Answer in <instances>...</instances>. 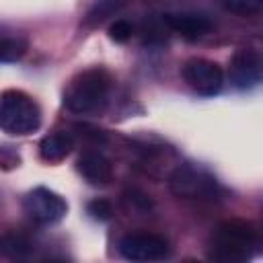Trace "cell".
Here are the masks:
<instances>
[{
  "label": "cell",
  "instance_id": "obj_2",
  "mask_svg": "<svg viewBox=\"0 0 263 263\" xmlns=\"http://www.w3.org/2000/svg\"><path fill=\"white\" fill-rule=\"evenodd\" d=\"M111 86L113 78L105 68H88L70 80L64 92V105L78 115L99 113L109 103Z\"/></svg>",
  "mask_w": 263,
  "mask_h": 263
},
{
  "label": "cell",
  "instance_id": "obj_5",
  "mask_svg": "<svg viewBox=\"0 0 263 263\" xmlns=\"http://www.w3.org/2000/svg\"><path fill=\"white\" fill-rule=\"evenodd\" d=\"M119 253L127 261L152 263L171 257L168 240L154 232H132L119 240Z\"/></svg>",
  "mask_w": 263,
  "mask_h": 263
},
{
  "label": "cell",
  "instance_id": "obj_3",
  "mask_svg": "<svg viewBox=\"0 0 263 263\" xmlns=\"http://www.w3.org/2000/svg\"><path fill=\"white\" fill-rule=\"evenodd\" d=\"M41 125V109L37 101L18 88L0 95V129L10 136H29Z\"/></svg>",
  "mask_w": 263,
  "mask_h": 263
},
{
  "label": "cell",
  "instance_id": "obj_10",
  "mask_svg": "<svg viewBox=\"0 0 263 263\" xmlns=\"http://www.w3.org/2000/svg\"><path fill=\"white\" fill-rule=\"evenodd\" d=\"M78 173L90 185H107L113 179V164L101 152H84L76 162Z\"/></svg>",
  "mask_w": 263,
  "mask_h": 263
},
{
  "label": "cell",
  "instance_id": "obj_7",
  "mask_svg": "<svg viewBox=\"0 0 263 263\" xmlns=\"http://www.w3.org/2000/svg\"><path fill=\"white\" fill-rule=\"evenodd\" d=\"M183 78L201 97H214L224 86V72L222 68L205 58H193L183 66Z\"/></svg>",
  "mask_w": 263,
  "mask_h": 263
},
{
  "label": "cell",
  "instance_id": "obj_13",
  "mask_svg": "<svg viewBox=\"0 0 263 263\" xmlns=\"http://www.w3.org/2000/svg\"><path fill=\"white\" fill-rule=\"evenodd\" d=\"M27 51V39L18 33L0 31V62H14Z\"/></svg>",
  "mask_w": 263,
  "mask_h": 263
},
{
  "label": "cell",
  "instance_id": "obj_18",
  "mask_svg": "<svg viewBox=\"0 0 263 263\" xmlns=\"http://www.w3.org/2000/svg\"><path fill=\"white\" fill-rule=\"evenodd\" d=\"M125 201L132 205V208H136V210H140V212H146L148 208H150V197L146 195V193H142V191H138V189H132L129 193H127V197H125Z\"/></svg>",
  "mask_w": 263,
  "mask_h": 263
},
{
  "label": "cell",
  "instance_id": "obj_9",
  "mask_svg": "<svg viewBox=\"0 0 263 263\" xmlns=\"http://www.w3.org/2000/svg\"><path fill=\"white\" fill-rule=\"evenodd\" d=\"M162 23L166 29H171L173 33H177L189 41H195L212 31V21L205 14L189 12V10L166 12V14H162Z\"/></svg>",
  "mask_w": 263,
  "mask_h": 263
},
{
  "label": "cell",
  "instance_id": "obj_11",
  "mask_svg": "<svg viewBox=\"0 0 263 263\" xmlns=\"http://www.w3.org/2000/svg\"><path fill=\"white\" fill-rule=\"evenodd\" d=\"M72 148H74L72 136L66 132H55V134H49L41 140L39 154L45 162H60L72 152Z\"/></svg>",
  "mask_w": 263,
  "mask_h": 263
},
{
  "label": "cell",
  "instance_id": "obj_8",
  "mask_svg": "<svg viewBox=\"0 0 263 263\" xmlns=\"http://www.w3.org/2000/svg\"><path fill=\"white\" fill-rule=\"evenodd\" d=\"M230 82L240 88V90H249L255 88L261 82V55L257 49L245 47L238 49L232 60H230Z\"/></svg>",
  "mask_w": 263,
  "mask_h": 263
},
{
  "label": "cell",
  "instance_id": "obj_1",
  "mask_svg": "<svg viewBox=\"0 0 263 263\" xmlns=\"http://www.w3.org/2000/svg\"><path fill=\"white\" fill-rule=\"evenodd\" d=\"M259 247V230L245 220H226L216 226L210 238L208 257L220 263H242Z\"/></svg>",
  "mask_w": 263,
  "mask_h": 263
},
{
  "label": "cell",
  "instance_id": "obj_6",
  "mask_svg": "<svg viewBox=\"0 0 263 263\" xmlns=\"http://www.w3.org/2000/svg\"><path fill=\"white\" fill-rule=\"evenodd\" d=\"M23 205H25V212L29 214V218L43 226L60 222L68 212L66 199L47 187H37L33 191H29Z\"/></svg>",
  "mask_w": 263,
  "mask_h": 263
},
{
  "label": "cell",
  "instance_id": "obj_4",
  "mask_svg": "<svg viewBox=\"0 0 263 263\" xmlns=\"http://www.w3.org/2000/svg\"><path fill=\"white\" fill-rule=\"evenodd\" d=\"M168 187L177 197L183 199H216L220 185L205 168L195 164H181L168 177Z\"/></svg>",
  "mask_w": 263,
  "mask_h": 263
},
{
  "label": "cell",
  "instance_id": "obj_16",
  "mask_svg": "<svg viewBox=\"0 0 263 263\" xmlns=\"http://www.w3.org/2000/svg\"><path fill=\"white\" fill-rule=\"evenodd\" d=\"M134 35V25L125 18H117L115 23L109 25V37L117 43H125L127 39H132Z\"/></svg>",
  "mask_w": 263,
  "mask_h": 263
},
{
  "label": "cell",
  "instance_id": "obj_17",
  "mask_svg": "<svg viewBox=\"0 0 263 263\" xmlns=\"http://www.w3.org/2000/svg\"><path fill=\"white\" fill-rule=\"evenodd\" d=\"M86 212L90 214V218L99 220V222H107L113 218V205L107 199H92L86 205Z\"/></svg>",
  "mask_w": 263,
  "mask_h": 263
},
{
  "label": "cell",
  "instance_id": "obj_15",
  "mask_svg": "<svg viewBox=\"0 0 263 263\" xmlns=\"http://www.w3.org/2000/svg\"><path fill=\"white\" fill-rule=\"evenodd\" d=\"M220 4L236 14H253L261 8V0H220Z\"/></svg>",
  "mask_w": 263,
  "mask_h": 263
},
{
  "label": "cell",
  "instance_id": "obj_14",
  "mask_svg": "<svg viewBox=\"0 0 263 263\" xmlns=\"http://www.w3.org/2000/svg\"><path fill=\"white\" fill-rule=\"evenodd\" d=\"M123 4H125V0H97V4L88 12V23H101L103 18H107L115 10H119Z\"/></svg>",
  "mask_w": 263,
  "mask_h": 263
},
{
  "label": "cell",
  "instance_id": "obj_12",
  "mask_svg": "<svg viewBox=\"0 0 263 263\" xmlns=\"http://www.w3.org/2000/svg\"><path fill=\"white\" fill-rule=\"evenodd\" d=\"M33 253L31 240L21 232H6L0 236V255L8 259H27Z\"/></svg>",
  "mask_w": 263,
  "mask_h": 263
}]
</instances>
